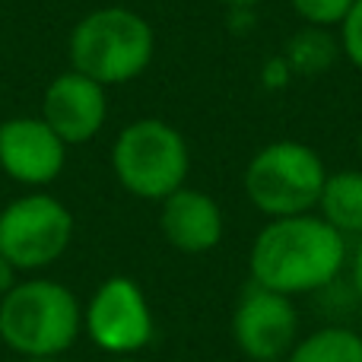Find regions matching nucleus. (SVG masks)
Returning <instances> with one entry per match:
<instances>
[{
    "label": "nucleus",
    "instance_id": "1",
    "mask_svg": "<svg viewBox=\"0 0 362 362\" xmlns=\"http://www.w3.org/2000/svg\"><path fill=\"white\" fill-rule=\"evenodd\" d=\"M346 261V242L315 213L270 219L251 245V280L283 296L334 283Z\"/></svg>",
    "mask_w": 362,
    "mask_h": 362
},
{
    "label": "nucleus",
    "instance_id": "2",
    "mask_svg": "<svg viewBox=\"0 0 362 362\" xmlns=\"http://www.w3.org/2000/svg\"><path fill=\"white\" fill-rule=\"evenodd\" d=\"M83 331V305L74 289L48 276H19L0 296V340L19 359H57Z\"/></svg>",
    "mask_w": 362,
    "mask_h": 362
},
{
    "label": "nucleus",
    "instance_id": "3",
    "mask_svg": "<svg viewBox=\"0 0 362 362\" xmlns=\"http://www.w3.org/2000/svg\"><path fill=\"white\" fill-rule=\"evenodd\" d=\"M153 25L127 6H99L74 25L67 42L70 70L99 86H124L153 64Z\"/></svg>",
    "mask_w": 362,
    "mask_h": 362
},
{
    "label": "nucleus",
    "instance_id": "4",
    "mask_svg": "<svg viewBox=\"0 0 362 362\" xmlns=\"http://www.w3.org/2000/svg\"><path fill=\"white\" fill-rule=\"evenodd\" d=\"M112 172L127 194L159 200L185 187L191 150L185 134L163 118H137L121 127L112 146Z\"/></svg>",
    "mask_w": 362,
    "mask_h": 362
},
{
    "label": "nucleus",
    "instance_id": "5",
    "mask_svg": "<svg viewBox=\"0 0 362 362\" xmlns=\"http://www.w3.org/2000/svg\"><path fill=\"white\" fill-rule=\"evenodd\" d=\"M327 169L321 156L299 140H276L251 156L245 194L251 206L270 219L302 216L318 206Z\"/></svg>",
    "mask_w": 362,
    "mask_h": 362
},
{
    "label": "nucleus",
    "instance_id": "6",
    "mask_svg": "<svg viewBox=\"0 0 362 362\" xmlns=\"http://www.w3.org/2000/svg\"><path fill=\"white\" fill-rule=\"evenodd\" d=\"M74 242V213L54 194L32 191L0 210V257L23 274L51 267Z\"/></svg>",
    "mask_w": 362,
    "mask_h": 362
},
{
    "label": "nucleus",
    "instance_id": "7",
    "mask_svg": "<svg viewBox=\"0 0 362 362\" xmlns=\"http://www.w3.org/2000/svg\"><path fill=\"white\" fill-rule=\"evenodd\" d=\"M83 331L108 356H134L153 340V312L131 276H108L83 308Z\"/></svg>",
    "mask_w": 362,
    "mask_h": 362
},
{
    "label": "nucleus",
    "instance_id": "8",
    "mask_svg": "<svg viewBox=\"0 0 362 362\" xmlns=\"http://www.w3.org/2000/svg\"><path fill=\"white\" fill-rule=\"evenodd\" d=\"M67 144L42 121V115H19L0 121V169L23 187H45L61 178Z\"/></svg>",
    "mask_w": 362,
    "mask_h": 362
},
{
    "label": "nucleus",
    "instance_id": "9",
    "mask_svg": "<svg viewBox=\"0 0 362 362\" xmlns=\"http://www.w3.org/2000/svg\"><path fill=\"white\" fill-rule=\"evenodd\" d=\"M296 308L289 296L251 283L232 315V340L255 362H276L289 353L296 340Z\"/></svg>",
    "mask_w": 362,
    "mask_h": 362
},
{
    "label": "nucleus",
    "instance_id": "10",
    "mask_svg": "<svg viewBox=\"0 0 362 362\" xmlns=\"http://www.w3.org/2000/svg\"><path fill=\"white\" fill-rule=\"evenodd\" d=\"M105 86H99L95 80L76 74V70L57 74L42 95V121L67 146L89 144L105 127Z\"/></svg>",
    "mask_w": 362,
    "mask_h": 362
},
{
    "label": "nucleus",
    "instance_id": "11",
    "mask_svg": "<svg viewBox=\"0 0 362 362\" xmlns=\"http://www.w3.org/2000/svg\"><path fill=\"white\" fill-rule=\"evenodd\" d=\"M159 229L172 248L185 255H204L223 242V210L206 191L197 187H178L175 194L163 200Z\"/></svg>",
    "mask_w": 362,
    "mask_h": 362
},
{
    "label": "nucleus",
    "instance_id": "12",
    "mask_svg": "<svg viewBox=\"0 0 362 362\" xmlns=\"http://www.w3.org/2000/svg\"><path fill=\"white\" fill-rule=\"evenodd\" d=\"M318 210L340 235H362V169L327 172L318 197Z\"/></svg>",
    "mask_w": 362,
    "mask_h": 362
},
{
    "label": "nucleus",
    "instance_id": "13",
    "mask_svg": "<svg viewBox=\"0 0 362 362\" xmlns=\"http://www.w3.org/2000/svg\"><path fill=\"white\" fill-rule=\"evenodd\" d=\"M289 362H362V337L346 327H325L296 344Z\"/></svg>",
    "mask_w": 362,
    "mask_h": 362
},
{
    "label": "nucleus",
    "instance_id": "14",
    "mask_svg": "<svg viewBox=\"0 0 362 362\" xmlns=\"http://www.w3.org/2000/svg\"><path fill=\"white\" fill-rule=\"evenodd\" d=\"M334 61V42L325 35V29H312L293 38L286 45V64L296 74H321Z\"/></svg>",
    "mask_w": 362,
    "mask_h": 362
},
{
    "label": "nucleus",
    "instance_id": "15",
    "mask_svg": "<svg viewBox=\"0 0 362 362\" xmlns=\"http://www.w3.org/2000/svg\"><path fill=\"white\" fill-rule=\"evenodd\" d=\"M289 6L312 29H334V25L344 23L353 0H289Z\"/></svg>",
    "mask_w": 362,
    "mask_h": 362
},
{
    "label": "nucleus",
    "instance_id": "16",
    "mask_svg": "<svg viewBox=\"0 0 362 362\" xmlns=\"http://www.w3.org/2000/svg\"><path fill=\"white\" fill-rule=\"evenodd\" d=\"M340 48H344L346 61L362 70V0H353L350 13L340 23Z\"/></svg>",
    "mask_w": 362,
    "mask_h": 362
},
{
    "label": "nucleus",
    "instance_id": "17",
    "mask_svg": "<svg viewBox=\"0 0 362 362\" xmlns=\"http://www.w3.org/2000/svg\"><path fill=\"white\" fill-rule=\"evenodd\" d=\"M353 283H356V293L362 296V235L356 242V251H353Z\"/></svg>",
    "mask_w": 362,
    "mask_h": 362
},
{
    "label": "nucleus",
    "instance_id": "18",
    "mask_svg": "<svg viewBox=\"0 0 362 362\" xmlns=\"http://www.w3.org/2000/svg\"><path fill=\"white\" fill-rule=\"evenodd\" d=\"M219 4L232 6V10H251V6H257L261 0H219Z\"/></svg>",
    "mask_w": 362,
    "mask_h": 362
},
{
    "label": "nucleus",
    "instance_id": "19",
    "mask_svg": "<svg viewBox=\"0 0 362 362\" xmlns=\"http://www.w3.org/2000/svg\"><path fill=\"white\" fill-rule=\"evenodd\" d=\"M108 362H137V359H131V356H112Z\"/></svg>",
    "mask_w": 362,
    "mask_h": 362
},
{
    "label": "nucleus",
    "instance_id": "20",
    "mask_svg": "<svg viewBox=\"0 0 362 362\" xmlns=\"http://www.w3.org/2000/svg\"><path fill=\"white\" fill-rule=\"evenodd\" d=\"M19 362H64V359L57 356V359H19Z\"/></svg>",
    "mask_w": 362,
    "mask_h": 362
},
{
    "label": "nucleus",
    "instance_id": "21",
    "mask_svg": "<svg viewBox=\"0 0 362 362\" xmlns=\"http://www.w3.org/2000/svg\"><path fill=\"white\" fill-rule=\"evenodd\" d=\"M356 150H359V159H362V127H359V140H356Z\"/></svg>",
    "mask_w": 362,
    "mask_h": 362
},
{
    "label": "nucleus",
    "instance_id": "22",
    "mask_svg": "<svg viewBox=\"0 0 362 362\" xmlns=\"http://www.w3.org/2000/svg\"><path fill=\"white\" fill-rule=\"evenodd\" d=\"M276 362H283V359H276Z\"/></svg>",
    "mask_w": 362,
    "mask_h": 362
}]
</instances>
